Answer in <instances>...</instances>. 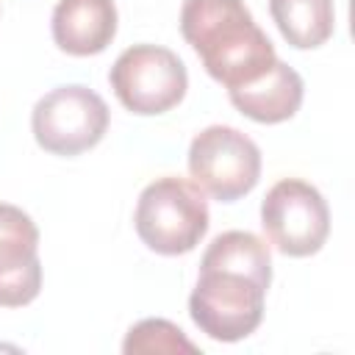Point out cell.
<instances>
[{
  "mask_svg": "<svg viewBox=\"0 0 355 355\" xmlns=\"http://www.w3.org/2000/svg\"><path fill=\"white\" fill-rule=\"evenodd\" d=\"M269 283L266 241L250 230H225L202 252L200 277L189 294V316L214 341H241L263 319Z\"/></svg>",
  "mask_w": 355,
  "mask_h": 355,
  "instance_id": "1",
  "label": "cell"
},
{
  "mask_svg": "<svg viewBox=\"0 0 355 355\" xmlns=\"http://www.w3.org/2000/svg\"><path fill=\"white\" fill-rule=\"evenodd\" d=\"M39 291V227L22 208L0 202V308H22Z\"/></svg>",
  "mask_w": 355,
  "mask_h": 355,
  "instance_id": "8",
  "label": "cell"
},
{
  "mask_svg": "<svg viewBox=\"0 0 355 355\" xmlns=\"http://www.w3.org/2000/svg\"><path fill=\"white\" fill-rule=\"evenodd\" d=\"M125 355H139V352H197V344L183 336L178 324L169 319H141L136 322L125 341H122Z\"/></svg>",
  "mask_w": 355,
  "mask_h": 355,
  "instance_id": "12",
  "label": "cell"
},
{
  "mask_svg": "<svg viewBox=\"0 0 355 355\" xmlns=\"http://www.w3.org/2000/svg\"><path fill=\"white\" fill-rule=\"evenodd\" d=\"M116 100L139 114L155 116L175 108L189 89L186 64L161 44H133L122 50L108 72Z\"/></svg>",
  "mask_w": 355,
  "mask_h": 355,
  "instance_id": "4",
  "label": "cell"
},
{
  "mask_svg": "<svg viewBox=\"0 0 355 355\" xmlns=\"http://www.w3.org/2000/svg\"><path fill=\"white\" fill-rule=\"evenodd\" d=\"M189 175L214 200L236 202L261 178V150L247 133L230 125H211L191 139Z\"/></svg>",
  "mask_w": 355,
  "mask_h": 355,
  "instance_id": "6",
  "label": "cell"
},
{
  "mask_svg": "<svg viewBox=\"0 0 355 355\" xmlns=\"http://www.w3.org/2000/svg\"><path fill=\"white\" fill-rule=\"evenodd\" d=\"M133 225L139 239L158 255L191 252L211 225L205 191L186 178H158L139 194Z\"/></svg>",
  "mask_w": 355,
  "mask_h": 355,
  "instance_id": "3",
  "label": "cell"
},
{
  "mask_svg": "<svg viewBox=\"0 0 355 355\" xmlns=\"http://www.w3.org/2000/svg\"><path fill=\"white\" fill-rule=\"evenodd\" d=\"M230 103L250 119L263 122V125H277L291 119L300 105H302V78L294 67H288L286 61H275L272 69L266 75H261L258 80L230 89Z\"/></svg>",
  "mask_w": 355,
  "mask_h": 355,
  "instance_id": "10",
  "label": "cell"
},
{
  "mask_svg": "<svg viewBox=\"0 0 355 355\" xmlns=\"http://www.w3.org/2000/svg\"><path fill=\"white\" fill-rule=\"evenodd\" d=\"M261 227L277 252L308 258L327 241L330 208L316 186L300 178H283L261 202Z\"/></svg>",
  "mask_w": 355,
  "mask_h": 355,
  "instance_id": "7",
  "label": "cell"
},
{
  "mask_svg": "<svg viewBox=\"0 0 355 355\" xmlns=\"http://www.w3.org/2000/svg\"><path fill=\"white\" fill-rule=\"evenodd\" d=\"M108 105L89 86L69 83L47 92L31 114L36 144L53 155H80L100 144L108 130Z\"/></svg>",
  "mask_w": 355,
  "mask_h": 355,
  "instance_id": "5",
  "label": "cell"
},
{
  "mask_svg": "<svg viewBox=\"0 0 355 355\" xmlns=\"http://www.w3.org/2000/svg\"><path fill=\"white\" fill-rule=\"evenodd\" d=\"M50 31L64 53L97 55L116 36V6L114 0H58Z\"/></svg>",
  "mask_w": 355,
  "mask_h": 355,
  "instance_id": "9",
  "label": "cell"
},
{
  "mask_svg": "<svg viewBox=\"0 0 355 355\" xmlns=\"http://www.w3.org/2000/svg\"><path fill=\"white\" fill-rule=\"evenodd\" d=\"M269 14L280 36L297 50H313L333 36V0H269Z\"/></svg>",
  "mask_w": 355,
  "mask_h": 355,
  "instance_id": "11",
  "label": "cell"
},
{
  "mask_svg": "<svg viewBox=\"0 0 355 355\" xmlns=\"http://www.w3.org/2000/svg\"><path fill=\"white\" fill-rule=\"evenodd\" d=\"M180 33L205 72L227 92L258 80L277 61L275 44L244 0H183Z\"/></svg>",
  "mask_w": 355,
  "mask_h": 355,
  "instance_id": "2",
  "label": "cell"
}]
</instances>
